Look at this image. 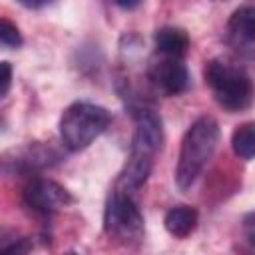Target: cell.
Instances as JSON below:
<instances>
[{"label":"cell","instance_id":"7c38bea8","mask_svg":"<svg viewBox=\"0 0 255 255\" xmlns=\"http://www.w3.org/2000/svg\"><path fill=\"white\" fill-rule=\"evenodd\" d=\"M231 147L239 159H245V161L253 159V153H255V126H253V122H245L233 129Z\"/></svg>","mask_w":255,"mask_h":255},{"label":"cell","instance_id":"9a60e30c","mask_svg":"<svg viewBox=\"0 0 255 255\" xmlns=\"http://www.w3.org/2000/svg\"><path fill=\"white\" fill-rule=\"evenodd\" d=\"M141 2H143V0H114V4L120 6L122 10H133V8H137Z\"/></svg>","mask_w":255,"mask_h":255},{"label":"cell","instance_id":"4fadbf2b","mask_svg":"<svg viewBox=\"0 0 255 255\" xmlns=\"http://www.w3.org/2000/svg\"><path fill=\"white\" fill-rule=\"evenodd\" d=\"M0 42L10 48L22 46V34L18 30V26L6 18H0Z\"/></svg>","mask_w":255,"mask_h":255},{"label":"cell","instance_id":"8992f818","mask_svg":"<svg viewBox=\"0 0 255 255\" xmlns=\"http://www.w3.org/2000/svg\"><path fill=\"white\" fill-rule=\"evenodd\" d=\"M22 199L32 211L40 215H52L74 203L72 193L64 185L46 177L30 179L22 189Z\"/></svg>","mask_w":255,"mask_h":255},{"label":"cell","instance_id":"3957f363","mask_svg":"<svg viewBox=\"0 0 255 255\" xmlns=\"http://www.w3.org/2000/svg\"><path fill=\"white\" fill-rule=\"evenodd\" d=\"M215 102L227 112H245L253 102V84L247 70L229 60H209L203 70Z\"/></svg>","mask_w":255,"mask_h":255},{"label":"cell","instance_id":"52a82bcc","mask_svg":"<svg viewBox=\"0 0 255 255\" xmlns=\"http://www.w3.org/2000/svg\"><path fill=\"white\" fill-rule=\"evenodd\" d=\"M147 78L165 96H179L189 88V72L179 56L157 54L149 62Z\"/></svg>","mask_w":255,"mask_h":255},{"label":"cell","instance_id":"277c9868","mask_svg":"<svg viewBox=\"0 0 255 255\" xmlns=\"http://www.w3.org/2000/svg\"><path fill=\"white\" fill-rule=\"evenodd\" d=\"M110 112L98 104L74 102L60 118V139L66 149L82 151L110 126Z\"/></svg>","mask_w":255,"mask_h":255},{"label":"cell","instance_id":"5bb4252c","mask_svg":"<svg viewBox=\"0 0 255 255\" xmlns=\"http://www.w3.org/2000/svg\"><path fill=\"white\" fill-rule=\"evenodd\" d=\"M12 86V64L10 62H0V100L6 98Z\"/></svg>","mask_w":255,"mask_h":255},{"label":"cell","instance_id":"6da1fadb","mask_svg":"<svg viewBox=\"0 0 255 255\" xmlns=\"http://www.w3.org/2000/svg\"><path fill=\"white\" fill-rule=\"evenodd\" d=\"M131 114L135 122L131 151L116 185L118 189H124L128 193L137 191L147 181L155 155L163 145V126L157 112L145 104H137L131 106Z\"/></svg>","mask_w":255,"mask_h":255},{"label":"cell","instance_id":"ba28073f","mask_svg":"<svg viewBox=\"0 0 255 255\" xmlns=\"http://www.w3.org/2000/svg\"><path fill=\"white\" fill-rule=\"evenodd\" d=\"M60 161V153L44 143H28L0 157V169L4 171H36Z\"/></svg>","mask_w":255,"mask_h":255},{"label":"cell","instance_id":"9c48e42d","mask_svg":"<svg viewBox=\"0 0 255 255\" xmlns=\"http://www.w3.org/2000/svg\"><path fill=\"white\" fill-rule=\"evenodd\" d=\"M227 44L243 58L251 60L255 52V10L251 6L237 8L225 28Z\"/></svg>","mask_w":255,"mask_h":255},{"label":"cell","instance_id":"8fae6325","mask_svg":"<svg viewBox=\"0 0 255 255\" xmlns=\"http://www.w3.org/2000/svg\"><path fill=\"white\" fill-rule=\"evenodd\" d=\"M165 231L177 239L191 235L197 227V211L191 205H175L163 217Z\"/></svg>","mask_w":255,"mask_h":255},{"label":"cell","instance_id":"7a4b0ae2","mask_svg":"<svg viewBox=\"0 0 255 255\" xmlns=\"http://www.w3.org/2000/svg\"><path fill=\"white\" fill-rule=\"evenodd\" d=\"M219 143V124L213 116H199L183 133L177 165L175 185L179 191L191 189Z\"/></svg>","mask_w":255,"mask_h":255},{"label":"cell","instance_id":"5b68a950","mask_svg":"<svg viewBox=\"0 0 255 255\" xmlns=\"http://www.w3.org/2000/svg\"><path fill=\"white\" fill-rule=\"evenodd\" d=\"M104 231L120 245H137L145 235L143 215L133 201L131 193L124 189H114L106 211H104Z\"/></svg>","mask_w":255,"mask_h":255},{"label":"cell","instance_id":"2e32d148","mask_svg":"<svg viewBox=\"0 0 255 255\" xmlns=\"http://www.w3.org/2000/svg\"><path fill=\"white\" fill-rule=\"evenodd\" d=\"M22 6H26V8H42V6H46V4H50L52 0H18Z\"/></svg>","mask_w":255,"mask_h":255},{"label":"cell","instance_id":"30bf717a","mask_svg":"<svg viewBox=\"0 0 255 255\" xmlns=\"http://www.w3.org/2000/svg\"><path fill=\"white\" fill-rule=\"evenodd\" d=\"M155 52L165 56H179L183 58L189 50V36L183 28L163 26L155 32Z\"/></svg>","mask_w":255,"mask_h":255}]
</instances>
